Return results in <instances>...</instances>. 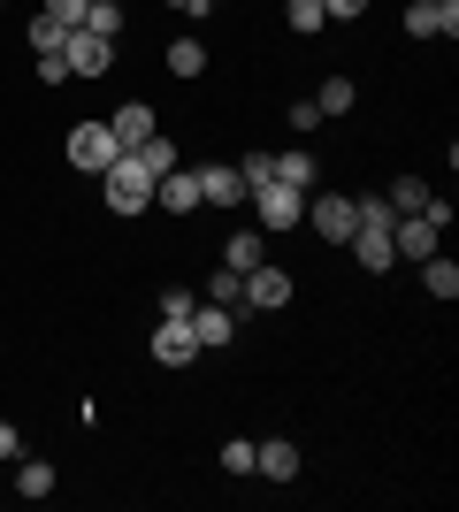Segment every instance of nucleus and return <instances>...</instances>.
Returning <instances> with one entry per match:
<instances>
[{"label": "nucleus", "mask_w": 459, "mask_h": 512, "mask_svg": "<svg viewBox=\"0 0 459 512\" xmlns=\"http://www.w3.org/2000/svg\"><path fill=\"white\" fill-rule=\"evenodd\" d=\"M100 184H108V207L115 214H146L153 207V169L138 161V153H115L108 169H100Z\"/></svg>", "instance_id": "nucleus-1"}, {"label": "nucleus", "mask_w": 459, "mask_h": 512, "mask_svg": "<svg viewBox=\"0 0 459 512\" xmlns=\"http://www.w3.org/2000/svg\"><path fill=\"white\" fill-rule=\"evenodd\" d=\"M291 291H299V283H291V268H245V291H238V321H261V314H284L291 306Z\"/></svg>", "instance_id": "nucleus-2"}, {"label": "nucleus", "mask_w": 459, "mask_h": 512, "mask_svg": "<svg viewBox=\"0 0 459 512\" xmlns=\"http://www.w3.org/2000/svg\"><path fill=\"white\" fill-rule=\"evenodd\" d=\"M306 230L322 237V245H345V237H352V199L314 184V192H306Z\"/></svg>", "instance_id": "nucleus-3"}, {"label": "nucleus", "mask_w": 459, "mask_h": 512, "mask_svg": "<svg viewBox=\"0 0 459 512\" xmlns=\"http://www.w3.org/2000/svg\"><path fill=\"white\" fill-rule=\"evenodd\" d=\"M69 169H85V176H100V169H108V161H115V153H123V146H115V130L108 123H77V130H69Z\"/></svg>", "instance_id": "nucleus-4"}, {"label": "nucleus", "mask_w": 459, "mask_h": 512, "mask_svg": "<svg viewBox=\"0 0 459 512\" xmlns=\"http://www.w3.org/2000/svg\"><path fill=\"white\" fill-rule=\"evenodd\" d=\"M253 207H261V230H299L306 222V192H291V184H261Z\"/></svg>", "instance_id": "nucleus-5"}, {"label": "nucleus", "mask_w": 459, "mask_h": 512, "mask_svg": "<svg viewBox=\"0 0 459 512\" xmlns=\"http://www.w3.org/2000/svg\"><path fill=\"white\" fill-rule=\"evenodd\" d=\"M391 245H398V260H429V253H444V230L429 222V214H398Z\"/></svg>", "instance_id": "nucleus-6"}, {"label": "nucleus", "mask_w": 459, "mask_h": 512, "mask_svg": "<svg viewBox=\"0 0 459 512\" xmlns=\"http://www.w3.org/2000/svg\"><path fill=\"white\" fill-rule=\"evenodd\" d=\"M62 62L77 69V77H108V69H115V39H100V31H69Z\"/></svg>", "instance_id": "nucleus-7"}, {"label": "nucleus", "mask_w": 459, "mask_h": 512, "mask_svg": "<svg viewBox=\"0 0 459 512\" xmlns=\"http://www.w3.org/2000/svg\"><path fill=\"white\" fill-rule=\"evenodd\" d=\"M153 360H161V367H199L192 321H153Z\"/></svg>", "instance_id": "nucleus-8"}, {"label": "nucleus", "mask_w": 459, "mask_h": 512, "mask_svg": "<svg viewBox=\"0 0 459 512\" xmlns=\"http://www.w3.org/2000/svg\"><path fill=\"white\" fill-rule=\"evenodd\" d=\"M406 31H414V39H452L459 0H414V8H406Z\"/></svg>", "instance_id": "nucleus-9"}, {"label": "nucleus", "mask_w": 459, "mask_h": 512, "mask_svg": "<svg viewBox=\"0 0 459 512\" xmlns=\"http://www.w3.org/2000/svg\"><path fill=\"white\" fill-rule=\"evenodd\" d=\"M192 337H199V352H222V344L238 337V314H230V306H215V299H199V306H192Z\"/></svg>", "instance_id": "nucleus-10"}, {"label": "nucleus", "mask_w": 459, "mask_h": 512, "mask_svg": "<svg viewBox=\"0 0 459 512\" xmlns=\"http://www.w3.org/2000/svg\"><path fill=\"white\" fill-rule=\"evenodd\" d=\"M108 130H115V146L131 153V146H146L153 130H161V115H153L146 100H123V107H115V115H108Z\"/></svg>", "instance_id": "nucleus-11"}, {"label": "nucleus", "mask_w": 459, "mask_h": 512, "mask_svg": "<svg viewBox=\"0 0 459 512\" xmlns=\"http://www.w3.org/2000/svg\"><path fill=\"white\" fill-rule=\"evenodd\" d=\"M253 474H268V482H299V444H291V436H261V444H253Z\"/></svg>", "instance_id": "nucleus-12"}, {"label": "nucleus", "mask_w": 459, "mask_h": 512, "mask_svg": "<svg viewBox=\"0 0 459 512\" xmlns=\"http://www.w3.org/2000/svg\"><path fill=\"white\" fill-rule=\"evenodd\" d=\"M192 176H199V207H238L245 199V184H238L230 161H207V169H192Z\"/></svg>", "instance_id": "nucleus-13"}, {"label": "nucleus", "mask_w": 459, "mask_h": 512, "mask_svg": "<svg viewBox=\"0 0 459 512\" xmlns=\"http://www.w3.org/2000/svg\"><path fill=\"white\" fill-rule=\"evenodd\" d=\"M153 207H169V214H192V207H199V176H192V169H169V176H153Z\"/></svg>", "instance_id": "nucleus-14"}, {"label": "nucleus", "mask_w": 459, "mask_h": 512, "mask_svg": "<svg viewBox=\"0 0 459 512\" xmlns=\"http://www.w3.org/2000/svg\"><path fill=\"white\" fill-rule=\"evenodd\" d=\"M276 184H291V192H314V184H322V161H314V153H276Z\"/></svg>", "instance_id": "nucleus-15"}, {"label": "nucleus", "mask_w": 459, "mask_h": 512, "mask_svg": "<svg viewBox=\"0 0 459 512\" xmlns=\"http://www.w3.org/2000/svg\"><path fill=\"white\" fill-rule=\"evenodd\" d=\"M429 199H437V192H429L421 176H391V184H383V207H391V214H421Z\"/></svg>", "instance_id": "nucleus-16"}, {"label": "nucleus", "mask_w": 459, "mask_h": 512, "mask_svg": "<svg viewBox=\"0 0 459 512\" xmlns=\"http://www.w3.org/2000/svg\"><path fill=\"white\" fill-rule=\"evenodd\" d=\"M421 283H429V299H444V306L459 299V268H452L444 253H429V260H421Z\"/></svg>", "instance_id": "nucleus-17"}, {"label": "nucleus", "mask_w": 459, "mask_h": 512, "mask_svg": "<svg viewBox=\"0 0 459 512\" xmlns=\"http://www.w3.org/2000/svg\"><path fill=\"white\" fill-rule=\"evenodd\" d=\"M230 169H238L245 199H253V192H261V184H276V153H261V146H253V153H245V161H230Z\"/></svg>", "instance_id": "nucleus-18"}, {"label": "nucleus", "mask_w": 459, "mask_h": 512, "mask_svg": "<svg viewBox=\"0 0 459 512\" xmlns=\"http://www.w3.org/2000/svg\"><path fill=\"white\" fill-rule=\"evenodd\" d=\"M131 153H138V161H146L153 176H169V169H184V153H176V138H161V130H153L146 146H131Z\"/></svg>", "instance_id": "nucleus-19"}, {"label": "nucleus", "mask_w": 459, "mask_h": 512, "mask_svg": "<svg viewBox=\"0 0 459 512\" xmlns=\"http://www.w3.org/2000/svg\"><path fill=\"white\" fill-rule=\"evenodd\" d=\"M161 69H169V77H199V69H207V46H199V39H176L169 54H161Z\"/></svg>", "instance_id": "nucleus-20"}, {"label": "nucleus", "mask_w": 459, "mask_h": 512, "mask_svg": "<svg viewBox=\"0 0 459 512\" xmlns=\"http://www.w3.org/2000/svg\"><path fill=\"white\" fill-rule=\"evenodd\" d=\"M352 100H360V85H352V77H322V92H314V107H322V115H352Z\"/></svg>", "instance_id": "nucleus-21"}, {"label": "nucleus", "mask_w": 459, "mask_h": 512, "mask_svg": "<svg viewBox=\"0 0 459 512\" xmlns=\"http://www.w3.org/2000/svg\"><path fill=\"white\" fill-rule=\"evenodd\" d=\"M222 268H238V276H245V268H261V237H253V230L222 237Z\"/></svg>", "instance_id": "nucleus-22"}, {"label": "nucleus", "mask_w": 459, "mask_h": 512, "mask_svg": "<svg viewBox=\"0 0 459 512\" xmlns=\"http://www.w3.org/2000/svg\"><path fill=\"white\" fill-rule=\"evenodd\" d=\"M16 497H31V505H39V497H54V467H46V459H23V474H16Z\"/></svg>", "instance_id": "nucleus-23"}, {"label": "nucleus", "mask_w": 459, "mask_h": 512, "mask_svg": "<svg viewBox=\"0 0 459 512\" xmlns=\"http://www.w3.org/2000/svg\"><path fill=\"white\" fill-rule=\"evenodd\" d=\"M77 31H100V39H123V8H115V0H92Z\"/></svg>", "instance_id": "nucleus-24"}, {"label": "nucleus", "mask_w": 459, "mask_h": 512, "mask_svg": "<svg viewBox=\"0 0 459 512\" xmlns=\"http://www.w3.org/2000/svg\"><path fill=\"white\" fill-rule=\"evenodd\" d=\"M284 23H291V31H299V39H314V31H322V0H291V8H284Z\"/></svg>", "instance_id": "nucleus-25"}, {"label": "nucleus", "mask_w": 459, "mask_h": 512, "mask_svg": "<svg viewBox=\"0 0 459 512\" xmlns=\"http://www.w3.org/2000/svg\"><path fill=\"white\" fill-rule=\"evenodd\" d=\"M62 46H69L62 23H54V16H31V54H62Z\"/></svg>", "instance_id": "nucleus-26"}, {"label": "nucleus", "mask_w": 459, "mask_h": 512, "mask_svg": "<svg viewBox=\"0 0 459 512\" xmlns=\"http://www.w3.org/2000/svg\"><path fill=\"white\" fill-rule=\"evenodd\" d=\"M238 291H245V276H238V268H215V276H207V299H215V306H230V314H238Z\"/></svg>", "instance_id": "nucleus-27"}, {"label": "nucleus", "mask_w": 459, "mask_h": 512, "mask_svg": "<svg viewBox=\"0 0 459 512\" xmlns=\"http://www.w3.org/2000/svg\"><path fill=\"white\" fill-rule=\"evenodd\" d=\"M284 130H291V138H314V130H322V107H314V100H291Z\"/></svg>", "instance_id": "nucleus-28"}, {"label": "nucleus", "mask_w": 459, "mask_h": 512, "mask_svg": "<svg viewBox=\"0 0 459 512\" xmlns=\"http://www.w3.org/2000/svg\"><path fill=\"white\" fill-rule=\"evenodd\" d=\"M192 306H199V291H184V283L161 291V321H192Z\"/></svg>", "instance_id": "nucleus-29"}, {"label": "nucleus", "mask_w": 459, "mask_h": 512, "mask_svg": "<svg viewBox=\"0 0 459 512\" xmlns=\"http://www.w3.org/2000/svg\"><path fill=\"white\" fill-rule=\"evenodd\" d=\"M85 8H92V0H46L39 16H54V23H62V31H77V23H85Z\"/></svg>", "instance_id": "nucleus-30"}, {"label": "nucleus", "mask_w": 459, "mask_h": 512, "mask_svg": "<svg viewBox=\"0 0 459 512\" xmlns=\"http://www.w3.org/2000/svg\"><path fill=\"white\" fill-rule=\"evenodd\" d=\"M222 474H253V444H245V436L222 444Z\"/></svg>", "instance_id": "nucleus-31"}, {"label": "nucleus", "mask_w": 459, "mask_h": 512, "mask_svg": "<svg viewBox=\"0 0 459 512\" xmlns=\"http://www.w3.org/2000/svg\"><path fill=\"white\" fill-rule=\"evenodd\" d=\"M322 16H337V23H352V16H368V0H322Z\"/></svg>", "instance_id": "nucleus-32"}, {"label": "nucleus", "mask_w": 459, "mask_h": 512, "mask_svg": "<svg viewBox=\"0 0 459 512\" xmlns=\"http://www.w3.org/2000/svg\"><path fill=\"white\" fill-rule=\"evenodd\" d=\"M0 459H23V428L16 421H0Z\"/></svg>", "instance_id": "nucleus-33"}, {"label": "nucleus", "mask_w": 459, "mask_h": 512, "mask_svg": "<svg viewBox=\"0 0 459 512\" xmlns=\"http://www.w3.org/2000/svg\"><path fill=\"white\" fill-rule=\"evenodd\" d=\"M161 8H176V16H207L215 0H161Z\"/></svg>", "instance_id": "nucleus-34"}]
</instances>
